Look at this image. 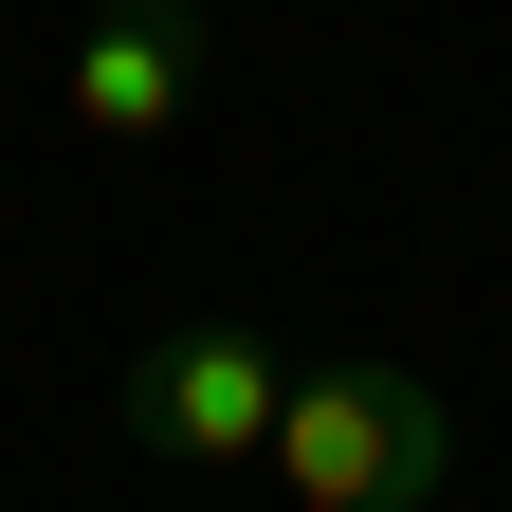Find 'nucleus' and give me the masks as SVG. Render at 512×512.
<instances>
[{"mask_svg":"<svg viewBox=\"0 0 512 512\" xmlns=\"http://www.w3.org/2000/svg\"><path fill=\"white\" fill-rule=\"evenodd\" d=\"M256 476H275V512H421L458 476V403L421 366H293Z\"/></svg>","mask_w":512,"mask_h":512,"instance_id":"nucleus-1","label":"nucleus"},{"mask_svg":"<svg viewBox=\"0 0 512 512\" xmlns=\"http://www.w3.org/2000/svg\"><path fill=\"white\" fill-rule=\"evenodd\" d=\"M110 403H128V439H147L165 476H256V458H275V403H293V348L202 311V330H147V348H128Z\"/></svg>","mask_w":512,"mask_h":512,"instance_id":"nucleus-2","label":"nucleus"},{"mask_svg":"<svg viewBox=\"0 0 512 512\" xmlns=\"http://www.w3.org/2000/svg\"><path fill=\"white\" fill-rule=\"evenodd\" d=\"M202 110V0H92L55 55V128L74 147H165Z\"/></svg>","mask_w":512,"mask_h":512,"instance_id":"nucleus-3","label":"nucleus"}]
</instances>
